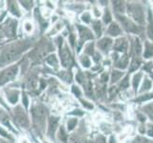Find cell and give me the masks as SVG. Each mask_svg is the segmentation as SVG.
Returning a JSON list of instances; mask_svg holds the SVG:
<instances>
[{
	"instance_id": "1",
	"label": "cell",
	"mask_w": 153,
	"mask_h": 143,
	"mask_svg": "<svg viewBox=\"0 0 153 143\" xmlns=\"http://www.w3.org/2000/svg\"><path fill=\"white\" fill-rule=\"evenodd\" d=\"M126 16L135 22L140 27L144 28L146 22V12L143 4L139 1H130L126 3Z\"/></svg>"
},
{
	"instance_id": "2",
	"label": "cell",
	"mask_w": 153,
	"mask_h": 143,
	"mask_svg": "<svg viewBox=\"0 0 153 143\" xmlns=\"http://www.w3.org/2000/svg\"><path fill=\"white\" fill-rule=\"evenodd\" d=\"M114 15L115 18L118 21L117 23L120 25V27L123 30V31L134 34L135 36H138V37L139 35H142L144 34V29L137 25L135 22H133L126 14H114Z\"/></svg>"
},
{
	"instance_id": "3",
	"label": "cell",
	"mask_w": 153,
	"mask_h": 143,
	"mask_svg": "<svg viewBox=\"0 0 153 143\" xmlns=\"http://www.w3.org/2000/svg\"><path fill=\"white\" fill-rule=\"evenodd\" d=\"M21 52H22V48L18 45L10 47L9 49L4 51L1 56H0V63L4 65V64H7V63L12 62L13 60H14L15 58H16V56Z\"/></svg>"
},
{
	"instance_id": "4",
	"label": "cell",
	"mask_w": 153,
	"mask_h": 143,
	"mask_svg": "<svg viewBox=\"0 0 153 143\" xmlns=\"http://www.w3.org/2000/svg\"><path fill=\"white\" fill-rule=\"evenodd\" d=\"M130 49V56L131 57H141L143 54V44H142L141 39L138 36H134L130 42L129 45Z\"/></svg>"
},
{
	"instance_id": "5",
	"label": "cell",
	"mask_w": 153,
	"mask_h": 143,
	"mask_svg": "<svg viewBox=\"0 0 153 143\" xmlns=\"http://www.w3.org/2000/svg\"><path fill=\"white\" fill-rule=\"evenodd\" d=\"M18 72V68L16 66H13L10 67L7 70H5L4 72H2L0 73V86L4 85L7 82L13 80V79L16 76Z\"/></svg>"
},
{
	"instance_id": "6",
	"label": "cell",
	"mask_w": 153,
	"mask_h": 143,
	"mask_svg": "<svg viewBox=\"0 0 153 143\" xmlns=\"http://www.w3.org/2000/svg\"><path fill=\"white\" fill-rule=\"evenodd\" d=\"M128 48H129L128 40L126 37H123V36H120V37H118L115 40V42H113V49L117 52L128 54Z\"/></svg>"
},
{
	"instance_id": "7",
	"label": "cell",
	"mask_w": 153,
	"mask_h": 143,
	"mask_svg": "<svg viewBox=\"0 0 153 143\" xmlns=\"http://www.w3.org/2000/svg\"><path fill=\"white\" fill-rule=\"evenodd\" d=\"M146 34L147 40L153 43V13L150 9L147 10L146 22Z\"/></svg>"
},
{
	"instance_id": "8",
	"label": "cell",
	"mask_w": 153,
	"mask_h": 143,
	"mask_svg": "<svg viewBox=\"0 0 153 143\" xmlns=\"http://www.w3.org/2000/svg\"><path fill=\"white\" fill-rule=\"evenodd\" d=\"M97 47L102 52H104V54L107 55L109 52L110 49L113 47V39L108 37V36L102 37L97 42Z\"/></svg>"
},
{
	"instance_id": "9",
	"label": "cell",
	"mask_w": 153,
	"mask_h": 143,
	"mask_svg": "<svg viewBox=\"0 0 153 143\" xmlns=\"http://www.w3.org/2000/svg\"><path fill=\"white\" fill-rule=\"evenodd\" d=\"M33 116L35 122L38 121V124L43 125L45 122V118H46V111L44 109V107L42 106H34L33 108Z\"/></svg>"
},
{
	"instance_id": "10",
	"label": "cell",
	"mask_w": 153,
	"mask_h": 143,
	"mask_svg": "<svg viewBox=\"0 0 153 143\" xmlns=\"http://www.w3.org/2000/svg\"><path fill=\"white\" fill-rule=\"evenodd\" d=\"M114 66L117 70L124 71L128 69L129 66V56L128 54H122V55L118 56V58L114 61Z\"/></svg>"
},
{
	"instance_id": "11",
	"label": "cell",
	"mask_w": 153,
	"mask_h": 143,
	"mask_svg": "<svg viewBox=\"0 0 153 143\" xmlns=\"http://www.w3.org/2000/svg\"><path fill=\"white\" fill-rule=\"evenodd\" d=\"M107 34L109 35L108 37H120L123 34V30L121 29L120 25L117 22H112L108 26V29L107 31Z\"/></svg>"
},
{
	"instance_id": "12",
	"label": "cell",
	"mask_w": 153,
	"mask_h": 143,
	"mask_svg": "<svg viewBox=\"0 0 153 143\" xmlns=\"http://www.w3.org/2000/svg\"><path fill=\"white\" fill-rule=\"evenodd\" d=\"M143 77H144V73L142 71L135 72L132 75V77H131V86H132L134 93L136 94L139 91V87L141 85L142 80H143Z\"/></svg>"
},
{
	"instance_id": "13",
	"label": "cell",
	"mask_w": 153,
	"mask_h": 143,
	"mask_svg": "<svg viewBox=\"0 0 153 143\" xmlns=\"http://www.w3.org/2000/svg\"><path fill=\"white\" fill-rule=\"evenodd\" d=\"M142 56L146 60H149L151 58H153V43L147 39L144 41Z\"/></svg>"
},
{
	"instance_id": "14",
	"label": "cell",
	"mask_w": 153,
	"mask_h": 143,
	"mask_svg": "<svg viewBox=\"0 0 153 143\" xmlns=\"http://www.w3.org/2000/svg\"><path fill=\"white\" fill-rule=\"evenodd\" d=\"M153 86V82H152V79H150L149 76H144L143 77V80L141 82V88L139 89V94H146L149 93L151 88Z\"/></svg>"
},
{
	"instance_id": "15",
	"label": "cell",
	"mask_w": 153,
	"mask_h": 143,
	"mask_svg": "<svg viewBox=\"0 0 153 143\" xmlns=\"http://www.w3.org/2000/svg\"><path fill=\"white\" fill-rule=\"evenodd\" d=\"M60 55H61V62L62 65L64 67H68L71 64V55L70 51L68 50V48L65 46L63 49L60 51Z\"/></svg>"
},
{
	"instance_id": "16",
	"label": "cell",
	"mask_w": 153,
	"mask_h": 143,
	"mask_svg": "<svg viewBox=\"0 0 153 143\" xmlns=\"http://www.w3.org/2000/svg\"><path fill=\"white\" fill-rule=\"evenodd\" d=\"M142 114H144L146 118H149V122L153 123V100L149 103L144 105L142 107Z\"/></svg>"
},
{
	"instance_id": "17",
	"label": "cell",
	"mask_w": 153,
	"mask_h": 143,
	"mask_svg": "<svg viewBox=\"0 0 153 143\" xmlns=\"http://www.w3.org/2000/svg\"><path fill=\"white\" fill-rule=\"evenodd\" d=\"M128 66V73H135L142 66V58L141 57H130Z\"/></svg>"
},
{
	"instance_id": "18",
	"label": "cell",
	"mask_w": 153,
	"mask_h": 143,
	"mask_svg": "<svg viewBox=\"0 0 153 143\" xmlns=\"http://www.w3.org/2000/svg\"><path fill=\"white\" fill-rule=\"evenodd\" d=\"M126 3L125 1H113L112 8L115 14H125L126 13Z\"/></svg>"
},
{
	"instance_id": "19",
	"label": "cell",
	"mask_w": 153,
	"mask_h": 143,
	"mask_svg": "<svg viewBox=\"0 0 153 143\" xmlns=\"http://www.w3.org/2000/svg\"><path fill=\"white\" fill-rule=\"evenodd\" d=\"M79 29V34H80V37L81 41H86V40H91L93 39V35L91 34V31L87 28L81 27V26H78Z\"/></svg>"
},
{
	"instance_id": "20",
	"label": "cell",
	"mask_w": 153,
	"mask_h": 143,
	"mask_svg": "<svg viewBox=\"0 0 153 143\" xmlns=\"http://www.w3.org/2000/svg\"><path fill=\"white\" fill-rule=\"evenodd\" d=\"M125 76V73L123 71H120V70H113L112 73H111V76H110V82H111V84H115L119 82L121 79H122L123 77Z\"/></svg>"
},
{
	"instance_id": "21",
	"label": "cell",
	"mask_w": 153,
	"mask_h": 143,
	"mask_svg": "<svg viewBox=\"0 0 153 143\" xmlns=\"http://www.w3.org/2000/svg\"><path fill=\"white\" fill-rule=\"evenodd\" d=\"M57 125H58V118H51L49 120V129H48L49 136H52V134H54V132L57 128Z\"/></svg>"
},
{
	"instance_id": "22",
	"label": "cell",
	"mask_w": 153,
	"mask_h": 143,
	"mask_svg": "<svg viewBox=\"0 0 153 143\" xmlns=\"http://www.w3.org/2000/svg\"><path fill=\"white\" fill-rule=\"evenodd\" d=\"M149 100H153V93H146L144 94H140L138 97H136V99H134V102L144 103L149 101Z\"/></svg>"
},
{
	"instance_id": "23",
	"label": "cell",
	"mask_w": 153,
	"mask_h": 143,
	"mask_svg": "<svg viewBox=\"0 0 153 143\" xmlns=\"http://www.w3.org/2000/svg\"><path fill=\"white\" fill-rule=\"evenodd\" d=\"M15 118H16V121L22 127H27V125H28V119H27V118H26V115L23 114V112H16Z\"/></svg>"
},
{
	"instance_id": "24",
	"label": "cell",
	"mask_w": 153,
	"mask_h": 143,
	"mask_svg": "<svg viewBox=\"0 0 153 143\" xmlns=\"http://www.w3.org/2000/svg\"><path fill=\"white\" fill-rule=\"evenodd\" d=\"M92 29L97 36H101L102 34V24L99 20H95L92 22Z\"/></svg>"
},
{
	"instance_id": "25",
	"label": "cell",
	"mask_w": 153,
	"mask_h": 143,
	"mask_svg": "<svg viewBox=\"0 0 153 143\" xmlns=\"http://www.w3.org/2000/svg\"><path fill=\"white\" fill-rule=\"evenodd\" d=\"M103 21H104V23L107 24V25L112 23V14L108 9L105 10L104 14H103Z\"/></svg>"
},
{
	"instance_id": "26",
	"label": "cell",
	"mask_w": 153,
	"mask_h": 143,
	"mask_svg": "<svg viewBox=\"0 0 153 143\" xmlns=\"http://www.w3.org/2000/svg\"><path fill=\"white\" fill-rule=\"evenodd\" d=\"M10 3L12 4H9V8H10V13L14 15H16V16H20V10L18 9L17 4L15 2H10Z\"/></svg>"
},
{
	"instance_id": "27",
	"label": "cell",
	"mask_w": 153,
	"mask_h": 143,
	"mask_svg": "<svg viewBox=\"0 0 153 143\" xmlns=\"http://www.w3.org/2000/svg\"><path fill=\"white\" fill-rule=\"evenodd\" d=\"M141 67H142V70L143 71H145L146 73H150L153 71V61L152 60L147 61L146 63H145V64L142 65Z\"/></svg>"
},
{
	"instance_id": "28",
	"label": "cell",
	"mask_w": 153,
	"mask_h": 143,
	"mask_svg": "<svg viewBox=\"0 0 153 143\" xmlns=\"http://www.w3.org/2000/svg\"><path fill=\"white\" fill-rule=\"evenodd\" d=\"M120 81L121 82L119 83V88H121V89L128 88V86H129V77H128V76H124Z\"/></svg>"
},
{
	"instance_id": "29",
	"label": "cell",
	"mask_w": 153,
	"mask_h": 143,
	"mask_svg": "<svg viewBox=\"0 0 153 143\" xmlns=\"http://www.w3.org/2000/svg\"><path fill=\"white\" fill-rule=\"evenodd\" d=\"M47 62H48L51 66H53V67L58 66V60L54 55H51L50 56H48V58H47Z\"/></svg>"
},
{
	"instance_id": "30",
	"label": "cell",
	"mask_w": 153,
	"mask_h": 143,
	"mask_svg": "<svg viewBox=\"0 0 153 143\" xmlns=\"http://www.w3.org/2000/svg\"><path fill=\"white\" fill-rule=\"evenodd\" d=\"M146 134L149 137L153 139V123L149 122L146 126Z\"/></svg>"
},
{
	"instance_id": "31",
	"label": "cell",
	"mask_w": 153,
	"mask_h": 143,
	"mask_svg": "<svg viewBox=\"0 0 153 143\" xmlns=\"http://www.w3.org/2000/svg\"><path fill=\"white\" fill-rule=\"evenodd\" d=\"M80 62H81L82 66L85 68H88L91 66V59H89V57H88V56H82L80 58Z\"/></svg>"
},
{
	"instance_id": "32",
	"label": "cell",
	"mask_w": 153,
	"mask_h": 143,
	"mask_svg": "<svg viewBox=\"0 0 153 143\" xmlns=\"http://www.w3.org/2000/svg\"><path fill=\"white\" fill-rule=\"evenodd\" d=\"M131 143H149V140L147 139H146V137H144V136H138L135 137Z\"/></svg>"
},
{
	"instance_id": "33",
	"label": "cell",
	"mask_w": 153,
	"mask_h": 143,
	"mask_svg": "<svg viewBox=\"0 0 153 143\" xmlns=\"http://www.w3.org/2000/svg\"><path fill=\"white\" fill-rule=\"evenodd\" d=\"M81 18H82L83 22H85L86 24H89L91 22V13H84L82 14Z\"/></svg>"
},
{
	"instance_id": "34",
	"label": "cell",
	"mask_w": 153,
	"mask_h": 143,
	"mask_svg": "<svg viewBox=\"0 0 153 143\" xmlns=\"http://www.w3.org/2000/svg\"><path fill=\"white\" fill-rule=\"evenodd\" d=\"M77 124V118H71L68 121V131H71Z\"/></svg>"
},
{
	"instance_id": "35",
	"label": "cell",
	"mask_w": 153,
	"mask_h": 143,
	"mask_svg": "<svg viewBox=\"0 0 153 143\" xmlns=\"http://www.w3.org/2000/svg\"><path fill=\"white\" fill-rule=\"evenodd\" d=\"M17 99H18V93L16 92H13L12 94H10L9 95V100H10V102L12 103V104H15L17 102Z\"/></svg>"
},
{
	"instance_id": "36",
	"label": "cell",
	"mask_w": 153,
	"mask_h": 143,
	"mask_svg": "<svg viewBox=\"0 0 153 143\" xmlns=\"http://www.w3.org/2000/svg\"><path fill=\"white\" fill-rule=\"evenodd\" d=\"M86 52H88V55H94V51H93V44L89 43L86 46Z\"/></svg>"
},
{
	"instance_id": "37",
	"label": "cell",
	"mask_w": 153,
	"mask_h": 143,
	"mask_svg": "<svg viewBox=\"0 0 153 143\" xmlns=\"http://www.w3.org/2000/svg\"><path fill=\"white\" fill-rule=\"evenodd\" d=\"M24 29L27 33H30V31H33V25H31L30 22H26L24 24Z\"/></svg>"
},
{
	"instance_id": "38",
	"label": "cell",
	"mask_w": 153,
	"mask_h": 143,
	"mask_svg": "<svg viewBox=\"0 0 153 143\" xmlns=\"http://www.w3.org/2000/svg\"><path fill=\"white\" fill-rule=\"evenodd\" d=\"M62 28V24L61 23H58L55 27H54V29H52V31H51V34H55V33H57L58 31H59L60 29Z\"/></svg>"
},
{
	"instance_id": "39",
	"label": "cell",
	"mask_w": 153,
	"mask_h": 143,
	"mask_svg": "<svg viewBox=\"0 0 153 143\" xmlns=\"http://www.w3.org/2000/svg\"><path fill=\"white\" fill-rule=\"evenodd\" d=\"M82 104H83L84 107H86V108H88V109H93V105H92L91 103L88 102V101H85V100H83V101H82Z\"/></svg>"
},
{
	"instance_id": "40",
	"label": "cell",
	"mask_w": 153,
	"mask_h": 143,
	"mask_svg": "<svg viewBox=\"0 0 153 143\" xmlns=\"http://www.w3.org/2000/svg\"><path fill=\"white\" fill-rule=\"evenodd\" d=\"M60 139L63 141H66V139H67V136H66L65 132H64V130H63V129L60 130Z\"/></svg>"
},
{
	"instance_id": "41",
	"label": "cell",
	"mask_w": 153,
	"mask_h": 143,
	"mask_svg": "<svg viewBox=\"0 0 153 143\" xmlns=\"http://www.w3.org/2000/svg\"><path fill=\"white\" fill-rule=\"evenodd\" d=\"M72 92L74 93L77 97H80V94H81V92H80V90H79L77 87H75V86H73L72 87Z\"/></svg>"
},
{
	"instance_id": "42",
	"label": "cell",
	"mask_w": 153,
	"mask_h": 143,
	"mask_svg": "<svg viewBox=\"0 0 153 143\" xmlns=\"http://www.w3.org/2000/svg\"><path fill=\"white\" fill-rule=\"evenodd\" d=\"M22 100H23V102H24V105L26 106V107H28V103H29V101H28V98H27V97H26V95H23Z\"/></svg>"
},
{
	"instance_id": "43",
	"label": "cell",
	"mask_w": 153,
	"mask_h": 143,
	"mask_svg": "<svg viewBox=\"0 0 153 143\" xmlns=\"http://www.w3.org/2000/svg\"><path fill=\"white\" fill-rule=\"evenodd\" d=\"M94 12H95L94 13H95V16H96V17L100 16V14H101V13H100V10H98L95 8V9H94Z\"/></svg>"
},
{
	"instance_id": "44",
	"label": "cell",
	"mask_w": 153,
	"mask_h": 143,
	"mask_svg": "<svg viewBox=\"0 0 153 143\" xmlns=\"http://www.w3.org/2000/svg\"><path fill=\"white\" fill-rule=\"evenodd\" d=\"M79 110H76V112H73L72 114L73 115H83V112H78Z\"/></svg>"
},
{
	"instance_id": "45",
	"label": "cell",
	"mask_w": 153,
	"mask_h": 143,
	"mask_svg": "<svg viewBox=\"0 0 153 143\" xmlns=\"http://www.w3.org/2000/svg\"><path fill=\"white\" fill-rule=\"evenodd\" d=\"M20 143H29V141L26 139H21Z\"/></svg>"
},
{
	"instance_id": "46",
	"label": "cell",
	"mask_w": 153,
	"mask_h": 143,
	"mask_svg": "<svg viewBox=\"0 0 153 143\" xmlns=\"http://www.w3.org/2000/svg\"><path fill=\"white\" fill-rule=\"evenodd\" d=\"M149 75H150V79H153V71L149 73Z\"/></svg>"
},
{
	"instance_id": "47",
	"label": "cell",
	"mask_w": 153,
	"mask_h": 143,
	"mask_svg": "<svg viewBox=\"0 0 153 143\" xmlns=\"http://www.w3.org/2000/svg\"><path fill=\"white\" fill-rule=\"evenodd\" d=\"M149 143H153V140H149Z\"/></svg>"
}]
</instances>
